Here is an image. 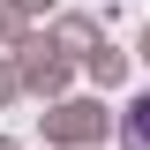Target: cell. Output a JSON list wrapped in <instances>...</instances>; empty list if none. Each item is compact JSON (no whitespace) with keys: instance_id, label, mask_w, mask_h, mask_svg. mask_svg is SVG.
Instances as JSON below:
<instances>
[{"instance_id":"obj_1","label":"cell","mask_w":150,"mask_h":150,"mask_svg":"<svg viewBox=\"0 0 150 150\" xmlns=\"http://www.w3.org/2000/svg\"><path fill=\"white\" fill-rule=\"evenodd\" d=\"M128 150H150V90L128 105Z\"/></svg>"}]
</instances>
